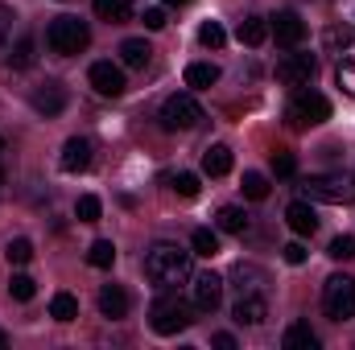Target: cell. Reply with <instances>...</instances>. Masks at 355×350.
<instances>
[{"label":"cell","instance_id":"1","mask_svg":"<svg viewBox=\"0 0 355 350\" xmlns=\"http://www.w3.org/2000/svg\"><path fill=\"white\" fill-rule=\"evenodd\" d=\"M145 276L153 288H178L194 276V252H186L178 243H153L145 252Z\"/></svg>","mask_w":355,"mask_h":350},{"label":"cell","instance_id":"2","mask_svg":"<svg viewBox=\"0 0 355 350\" xmlns=\"http://www.w3.org/2000/svg\"><path fill=\"white\" fill-rule=\"evenodd\" d=\"M190 322H194V305L182 301L174 288H162V297L149 305V326H153V334H162V338L182 334Z\"/></svg>","mask_w":355,"mask_h":350},{"label":"cell","instance_id":"3","mask_svg":"<svg viewBox=\"0 0 355 350\" xmlns=\"http://www.w3.org/2000/svg\"><path fill=\"white\" fill-rule=\"evenodd\" d=\"M297 190H302L306 202H331V206L355 202V177H347V174H314V177H306Z\"/></svg>","mask_w":355,"mask_h":350},{"label":"cell","instance_id":"4","mask_svg":"<svg viewBox=\"0 0 355 350\" xmlns=\"http://www.w3.org/2000/svg\"><path fill=\"white\" fill-rule=\"evenodd\" d=\"M46 46L58 54V58H75L91 46V29L79 17H54L50 29H46Z\"/></svg>","mask_w":355,"mask_h":350},{"label":"cell","instance_id":"5","mask_svg":"<svg viewBox=\"0 0 355 350\" xmlns=\"http://www.w3.org/2000/svg\"><path fill=\"white\" fill-rule=\"evenodd\" d=\"M157 120H162V128H166V132H190V128H198V124L207 120V111L198 107V99H194V95H170V99L162 103Z\"/></svg>","mask_w":355,"mask_h":350},{"label":"cell","instance_id":"6","mask_svg":"<svg viewBox=\"0 0 355 350\" xmlns=\"http://www.w3.org/2000/svg\"><path fill=\"white\" fill-rule=\"evenodd\" d=\"M322 313L331 322H352L355 317V276H331L322 284Z\"/></svg>","mask_w":355,"mask_h":350},{"label":"cell","instance_id":"7","mask_svg":"<svg viewBox=\"0 0 355 350\" xmlns=\"http://www.w3.org/2000/svg\"><path fill=\"white\" fill-rule=\"evenodd\" d=\"M289 124L293 128H318V124H327L331 120V99L327 95H318V91H297L293 99H289Z\"/></svg>","mask_w":355,"mask_h":350},{"label":"cell","instance_id":"8","mask_svg":"<svg viewBox=\"0 0 355 350\" xmlns=\"http://www.w3.org/2000/svg\"><path fill=\"white\" fill-rule=\"evenodd\" d=\"M219 301H223V276H215V272H198V276H190V305H194V309L215 313Z\"/></svg>","mask_w":355,"mask_h":350},{"label":"cell","instance_id":"9","mask_svg":"<svg viewBox=\"0 0 355 350\" xmlns=\"http://www.w3.org/2000/svg\"><path fill=\"white\" fill-rule=\"evenodd\" d=\"M314 75H318V58L314 54H289V58L277 62V83H285V87H306Z\"/></svg>","mask_w":355,"mask_h":350},{"label":"cell","instance_id":"10","mask_svg":"<svg viewBox=\"0 0 355 350\" xmlns=\"http://www.w3.org/2000/svg\"><path fill=\"white\" fill-rule=\"evenodd\" d=\"M268 33L277 37V46H285V50H297L302 42H306V21L297 17V12H277V17H268Z\"/></svg>","mask_w":355,"mask_h":350},{"label":"cell","instance_id":"11","mask_svg":"<svg viewBox=\"0 0 355 350\" xmlns=\"http://www.w3.org/2000/svg\"><path fill=\"white\" fill-rule=\"evenodd\" d=\"M87 79H91V87L99 91L103 99H120V95L128 91L124 71H120V66H112V62H95V66L87 71Z\"/></svg>","mask_w":355,"mask_h":350},{"label":"cell","instance_id":"12","mask_svg":"<svg viewBox=\"0 0 355 350\" xmlns=\"http://www.w3.org/2000/svg\"><path fill=\"white\" fill-rule=\"evenodd\" d=\"M29 103H33V111L46 116V120H50V116H62V111H67V87L50 79V83H42V87L29 95Z\"/></svg>","mask_w":355,"mask_h":350},{"label":"cell","instance_id":"13","mask_svg":"<svg viewBox=\"0 0 355 350\" xmlns=\"http://www.w3.org/2000/svg\"><path fill=\"white\" fill-rule=\"evenodd\" d=\"M232 317H236V326H261V322L268 317L265 293H244V297H236Z\"/></svg>","mask_w":355,"mask_h":350},{"label":"cell","instance_id":"14","mask_svg":"<svg viewBox=\"0 0 355 350\" xmlns=\"http://www.w3.org/2000/svg\"><path fill=\"white\" fill-rule=\"evenodd\" d=\"M58 165H62L67 174H83V169H91V140H83V136H71V140L62 145Z\"/></svg>","mask_w":355,"mask_h":350},{"label":"cell","instance_id":"15","mask_svg":"<svg viewBox=\"0 0 355 350\" xmlns=\"http://www.w3.org/2000/svg\"><path fill=\"white\" fill-rule=\"evenodd\" d=\"M232 284H236L240 297H244V293H265L268 288V272L265 268H257V264H236V268H232Z\"/></svg>","mask_w":355,"mask_h":350},{"label":"cell","instance_id":"16","mask_svg":"<svg viewBox=\"0 0 355 350\" xmlns=\"http://www.w3.org/2000/svg\"><path fill=\"white\" fill-rule=\"evenodd\" d=\"M128 293L120 288V284H103L99 288V313L103 317H112V322H120V317H128Z\"/></svg>","mask_w":355,"mask_h":350},{"label":"cell","instance_id":"17","mask_svg":"<svg viewBox=\"0 0 355 350\" xmlns=\"http://www.w3.org/2000/svg\"><path fill=\"white\" fill-rule=\"evenodd\" d=\"M285 223H289V231H297V235H314V231H318V214H314V206H310L306 198H302V202H289Z\"/></svg>","mask_w":355,"mask_h":350},{"label":"cell","instance_id":"18","mask_svg":"<svg viewBox=\"0 0 355 350\" xmlns=\"http://www.w3.org/2000/svg\"><path fill=\"white\" fill-rule=\"evenodd\" d=\"M149 58H153L149 42H141V37H128V42H120V62H124V66H132V71H145V66H149Z\"/></svg>","mask_w":355,"mask_h":350},{"label":"cell","instance_id":"19","mask_svg":"<svg viewBox=\"0 0 355 350\" xmlns=\"http://www.w3.org/2000/svg\"><path fill=\"white\" fill-rule=\"evenodd\" d=\"M281 347L285 350H318V334L310 330V322H293V326L285 330Z\"/></svg>","mask_w":355,"mask_h":350},{"label":"cell","instance_id":"20","mask_svg":"<svg viewBox=\"0 0 355 350\" xmlns=\"http://www.w3.org/2000/svg\"><path fill=\"white\" fill-rule=\"evenodd\" d=\"M202 174L207 177L232 174V149H227V145H211V149L202 153Z\"/></svg>","mask_w":355,"mask_h":350},{"label":"cell","instance_id":"21","mask_svg":"<svg viewBox=\"0 0 355 350\" xmlns=\"http://www.w3.org/2000/svg\"><path fill=\"white\" fill-rule=\"evenodd\" d=\"M95 17L107 25H124L132 17V0H95Z\"/></svg>","mask_w":355,"mask_h":350},{"label":"cell","instance_id":"22","mask_svg":"<svg viewBox=\"0 0 355 350\" xmlns=\"http://www.w3.org/2000/svg\"><path fill=\"white\" fill-rule=\"evenodd\" d=\"M219 83V66H211V62H190L186 66V87L194 91H207Z\"/></svg>","mask_w":355,"mask_h":350},{"label":"cell","instance_id":"23","mask_svg":"<svg viewBox=\"0 0 355 350\" xmlns=\"http://www.w3.org/2000/svg\"><path fill=\"white\" fill-rule=\"evenodd\" d=\"M215 227H219V231H227V235H244V231H248V214H244L240 206H219Z\"/></svg>","mask_w":355,"mask_h":350},{"label":"cell","instance_id":"24","mask_svg":"<svg viewBox=\"0 0 355 350\" xmlns=\"http://www.w3.org/2000/svg\"><path fill=\"white\" fill-rule=\"evenodd\" d=\"M236 37H240L244 46H265L268 21H265V17H244V21H240V29H236Z\"/></svg>","mask_w":355,"mask_h":350},{"label":"cell","instance_id":"25","mask_svg":"<svg viewBox=\"0 0 355 350\" xmlns=\"http://www.w3.org/2000/svg\"><path fill=\"white\" fill-rule=\"evenodd\" d=\"M33 58H37V54H33V37H29V33H21V37H17V46H12V54H8V66H12V71H29V66H33Z\"/></svg>","mask_w":355,"mask_h":350},{"label":"cell","instance_id":"26","mask_svg":"<svg viewBox=\"0 0 355 350\" xmlns=\"http://www.w3.org/2000/svg\"><path fill=\"white\" fill-rule=\"evenodd\" d=\"M190 248H194V256L211 260V256H219V235H215V231H207V227H198V231L190 235Z\"/></svg>","mask_w":355,"mask_h":350},{"label":"cell","instance_id":"27","mask_svg":"<svg viewBox=\"0 0 355 350\" xmlns=\"http://www.w3.org/2000/svg\"><path fill=\"white\" fill-rule=\"evenodd\" d=\"M50 317H54V322H75V317H79V301H75L71 293H54V301H50Z\"/></svg>","mask_w":355,"mask_h":350},{"label":"cell","instance_id":"28","mask_svg":"<svg viewBox=\"0 0 355 350\" xmlns=\"http://www.w3.org/2000/svg\"><path fill=\"white\" fill-rule=\"evenodd\" d=\"M87 264L91 268H112L116 264V248H112V239H95L87 248Z\"/></svg>","mask_w":355,"mask_h":350},{"label":"cell","instance_id":"29","mask_svg":"<svg viewBox=\"0 0 355 350\" xmlns=\"http://www.w3.org/2000/svg\"><path fill=\"white\" fill-rule=\"evenodd\" d=\"M352 42H355V33L347 29V25H331V29L322 33V46H327L331 54H339V50H347Z\"/></svg>","mask_w":355,"mask_h":350},{"label":"cell","instance_id":"30","mask_svg":"<svg viewBox=\"0 0 355 350\" xmlns=\"http://www.w3.org/2000/svg\"><path fill=\"white\" fill-rule=\"evenodd\" d=\"M240 190H244V198H252V202H265V198H268V177H265V174H244Z\"/></svg>","mask_w":355,"mask_h":350},{"label":"cell","instance_id":"31","mask_svg":"<svg viewBox=\"0 0 355 350\" xmlns=\"http://www.w3.org/2000/svg\"><path fill=\"white\" fill-rule=\"evenodd\" d=\"M198 42H202L207 50H223L227 33H223V25H219V21H202V29H198Z\"/></svg>","mask_w":355,"mask_h":350},{"label":"cell","instance_id":"32","mask_svg":"<svg viewBox=\"0 0 355 350\" xmlns=\"http://www.w3.org/2000/svg\"><path fill=\"white\" fill-rule=\"evenodd\" d=\"M33 293H37V284H33V276H25V272H17V276L8 280V297H12V301H33Z\"/></svg>","mask_w":355,"mask_h":350},{"label":"cell","instance_id":"33","mask_svg":"<svg viewBox=\"0 0 355 350\" xmlns=\"http://www.w3.org/2000/svg\"><path fill=\"white\" fill-rule=\"evenodd\" d=\"M4 256H8V264H17V268H25V264L33 260V243H29V239H8V248H4Z\"/></svg>","mask_w":355,"mask_h":350},{"label":"cell","instance_id":"34","mask_svg":"<svg viewBox=\"0 0 355 350\" xmlns=\"http://www.w3.org/2000/svg\"><path fill=\"white\" fill-rule=\"evenodd\" d=\"M99 210H103V206H99V198H95V194H83V198H79V206H75L79 223H99Z\"/></svg>","mask_w":355,"mask_h":350},{"label":"cell","instance_id":"35","mask_svg":"<svg viewBox=\"0 0 355 350\" xmlns=\"http://www.w3.org/2000/svg\"><path fill=\"white\" fill-rule=\"evenodd\" d=\"M272 174L277 177H293L297 174V157L285 153V149H277V153H272Z\"/></svg>","mask_w":355,"mask_h":350},{"label":"cell","instance_id":"36","mask_svg":"<svg viewBox=\"0 0 355 350\" xmlns=\"http://www.w3.org/2000/svg\"><path fill=\"white\" fill-rule=\"evenodd\" d=\"M327 256H331V260H352V256H355V239H352V235H339V239H331Z\"/></svg>","mask_w":355,"mask_h":350},{"label":"cell","instance_id":"37","mask_svg":"<svg viewBox=\"0 0 355 350\" xmlns=\"http://www.w3.org/2000/svg\"><path fill=\"white\" fill-rule=\"evenodd\" d=\"M335 83L347 91V95H355V58H343V62H339V71H335Z\"/></svg>","mask_w":355,"mask_h":350},{"label":"cell","instance_id":"38","mask_svg":"<svg viewBox=\"0 0 355 350\" xmlns=\"http://www.w3.org/2000/svg\"><path fill=\"white\" fill-rule=\"evenodd\" d=\"M174 190L182 194V198H198V190H202V185H198V177H194V174H178L174 177Z\"/></svg>","mask_w":355,"mask_h":350},{"label":"cell","instance_id":"39","mask_svg":"<svg viewBox=\"0 0 355 350\" xmlns=\"http://www.w3.org/2000/svg\"><path fill=\"white\" fill-rule=\"evenodd\" d=\"M8 37H12V8L0 4V50L8 46Z\"/></svg>","mask_w":355,"mask_h":350},{"label":"cell","instance_id":"40","mask_svg":"<svg viewBox=\"0 0 355 350\" xmlns=\"http://www.w3.org/2000/svg\"><path fill=\"white\" fill-rule=\"evenodd\" d=\"M141 21H145V29H166V12L162 8H145Z\"/></svg>","mask_w":355,"mask_h":350},{"label":"cell","instance_id":"41","mask_svg":"<svg viewBox=\"0 0 355 350\" xmlns=\"http://www.w3.org/2000/svg\"><path fill=\"white\" fill-rule=\"evenodd\" d=\"M285 264H306V248L302 243H289L285 248Z\"/></svg>","mask_w":355,"mask_h":350},{"label":"cell","instance_id":"42","mask_svg":"<svg viewBox=\"0 0 355 350\" xmlns=\"http://www.w3.org/2000/svg\"><path fill=\"white\" fill-rule=\"evenodd\" d=\"M215 347L219 350H236V338H232V334H215Z\"/></svg>","mask_w":355,"mask_h":350},{"label":"cell","instance_id":"43","mask_svg":"<svg viewBox=\"0 0 355 350\" xmlns=\"http://www.w3.org/2000/svg\"><path fill=\"white\" fill-rule=\"evenodd\" d=\"M166 4H174V8H182V4H190V0H166Z\"/></svg>","mask_w":355,"mask_h":350},{"label":"cell","instance_id":"44","mask_svg":"<svg viewBox=\"0 0 355 350\" xmlns=\"http://www.w3.org/2000/svg\"><path fill=\"white\" fill-rule=\"evenodd\" d=\"M4 347H8V338H4V330H0V350H4Z\"/></svg>","mask_w":355,"mask_h":350},{"label":"cell","instance_id":"45","mask_svg":"<svg viewBox=\"0 0 355 350\" xmlns=\"http://www.w3.org/2000/svg\"><path fill=\"white\" fill-rule=\"evenodd\" d=\"M0 153H4V140H0Z\"/></svg>","mask_w":355,"mask_h":350},{"label":"cell","instance_id":"46","mask_svg":"<svg viewBox=\"0 0 355 350\" xmlns=\"http://www.w3.org/2000/svg\"><path fill=\"white\" fill-rule=\"evenodd\" d=\"M0 181H4V169H0Z\"/></svg>","mask_w":355,"mask_h":350}]
</instances>
